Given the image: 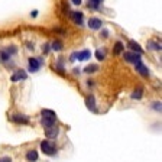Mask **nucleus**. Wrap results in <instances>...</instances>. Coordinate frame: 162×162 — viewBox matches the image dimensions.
I'll return each mask as SVG.
<instances>
[{
    "mask_svg": "<svg viewBox=\"0 0 162 162\" xmlns=\"http://www.w3.org/2000/svg\"><path fill=\"white\" fill-rule=\"evenodd\" d=\"M42 51L45 52V54H48V52H49V45H48V44H45V45H44V48H42Z\"/></svg>",
    "mask_w": 162,
    "mask_h": 162,
    "instance_id": "nucleus-26",
    "label": "nucleus"
},
{
    "mask_svg": "<svg viewBox=\"0 0 162 162\" xmlns=\"http://www.w3.org/2000/svg\"><path fill=\"white\" fill-rule=\"evenodd\" d=\"M45 135H46V137H49V139L57 137V135H58V127H57V124H52L49 127H45Z\"/></svg>",
    "mask_w": 162,
    "mask_h": 162,
    "instance_id": "nucleus-8",
    "label": "nucleus"
},
{
    "mask_svg": "<svg viewBox=\"0 0 162 162\" xmlns=\"http://www.w3.org/2000/svg\"><path fill=\"white\" fill-rule=\"evenodd\" d=\"M154 109H155L156 111H161V101H159V103H154Z\"/></svg>",
    "mask_w": 162,
    "mask_h": 162,
    "instance_id": "nucleus-25",
    "label": "nucleus"
},
{
    "mask_svg": "<svg viewBox=\"0 0 162 162\" xmlns=\"http://www.w3.org/2000/svg\"><path fill=\"white\" fill-rule=\"evenodd\" d=\"M6 51L12 55V54H16V52H18V49H16V46H10V48H6Z\"/></svg>",
    "mask_w": 162,
    "mask_h": 162,
    "instance_id": "nucleus-23",
    "label": "nucleus"
},
{
    "mask_svg": "<svg viewBox=\"0 0 162 162\" xmlns=\"http://www.w3.org/2000/svg\"><path fill=\"white\" fill-rule=\"evenodd\" d=\"M123 49H124L123 44H122V42H116V45H114V54L119 55V54H122V52H123Z\"/></svg>",
    "mask_w": 162,
    "mask_h": 162,
    "instance_id": "nucleus-21",
    "label": "nucleus"
},
{
    "mask_svg": "<svg viewBox=\"0 0 162 162\" xmlns=\"http://www.w3.org/2000/svg\"><path fill=\"white\" fill-rule=\"evenodd\" d=\"M96 57H97L98 61H103V59L106 58V54H104V51H101V49H98V51L96 52Z\"/></svg>",
    "mask_w": 162,
    "mask_h": 162,
    "instance_id": "nucleus-22",
    "label": "nucleus"
},
{
    "mask_svg": "<svg viewBox=\"0 0 162 162\" xmlns=\"http://www.w3.org/2000/svg\"><path fill=\"white\" fill-rule=\"evenodd\" d=\"M88 28L93 29V31H97V29H101L103 28V22L97 18H90L88 19Z\"/></svg>",
    "mask_w": 162,
    "mask_h": 162,
    "instance_id": "nucleus-5",
    "label": "nucleus"
},
{
    "mask_svg": "<svg viewBox=\"0 0 162 162\" xmlns=\"http://www.w3.org/2000/svg\"><path fill=\"white\" fill-rule=\"evenodd\" d=\"M85 106H87V109H88V110L97 113V107H96V98H94V96H87V97H85Z\"/></svg>",
    "mask_w": 162,
    "mask_h": 162,
    "instance_id": "nucleus-6",
    "label": "nucleus"
},
{
    "mask_svg": "<svg viewBox=\"0 0 162 162\" xmlns=\"http://www.w3.org/2000/svg\"><path fill=\"white\" fill-rule=\"evenodd\" d=\"M97 70H98V65H96V64H90V65H87V67H85L84 71L87 72V74H93V72H96Z\"/></svg>",
    "mask_w": 162,
    "mask_h": 162,
    "instance_id": "nucleus-18",
    "label": "nucleus"
},
{
    "mask_svg": "<svg viewBox=\"0 0 162 162\" xmlns=\"http://www.w3.org/2000/svg\"><path fill=\"white\" fill-rule=\"evenodd\" d=\"M124 61L132 62V64H136L139 61H142V54H137V52H124Z\"/></svg>",
    "mask_w": 162,
    "mask_h": 162,
    "instance_id": "nucleus-3",
    "label": "nucleus"
},
{
    "mask_svg": "<svg viewBox=\"0 0 162 162\" xmlns=\"http://www.w3.org/2000/svg\"><path fill=\"white\" fill-rule=\"evenodd\" d=\"M51 48L54 51H61V49H62V42H61V41H54Z\"/></svg>",
    "mask_w": 162,
    "mask_h": 162,
    "instance_id": "nucleus-20",
    "label": "nucleus"
},
{
    "mask_svg": "<svg viewBox=\"0 0 162 162\" xmlns=\"http://www.w3.org/2000/svg\"><path fill=\"white\" fill-rule=\"evenodd\" d=\"M72 5H77V6H80L81 5V0H71Z\"/></svg>",
    "mask_w": 162,
    "mask_h": 162,
    "instance_id": "nucleus-28",
    "label": "nucleus"
},
{
    "mask_svg": "<svg viewBox=\"0 0 162 162\" xmlns=\"http://www.w3.org/2000/svg\"><path fill=\"white\" fill-rule=\"evenodd\" d=\"M90 57H91V52L88 49L77 52V59H80V61H87V59H90Z\"/></svg>",
    "mask_w": 162,
    "mask_h": 162,
    "instance_id": "nucleus-12",
    "label": "nucleus"
},
{
    "mask_svg": "<svg viewBox=\"0 0 162 162\" xmlns=\"http://www.w3.org/2000/svg\"><path fill=\"white\" fill-rule=\"evenodd\" d=\"M12 120L15 123H20V124H29V117L25 114H13Z\"/></svg>",
    "mask_w": 162,
    "mask_h": 162,
    "instance_id": "nucleus-9",
    "label": "nucleus"
},
{
    "mask_svg": "<svg viewBox=\"0 0 162 162\" xmlns=\"http://www.w3.org/2000/svg\"><path fill=\"white\" fill-rule=\"evenodd\" d=\"M42 65V59L41 58H29V71L36 72Z\"/></svg>",
    "mask_w": 162,
    "mask_h": 162,
    "instance_id": "nucleus-4",
    "label": "nucleus"
},
{
    "mask_svg": "<svg viewBox=\"0 0 162 162\" xmlns=\"http://www.w3.org/2000/svg\"><path fill=\"white\" fill-rule=\"evenodd\" d=\"M28 78V74H26L23 70H18L16 74H13L12 75V81L13 83H16V81H19V80H26Z\"/></svg>",
    "mask_w": 162,
    "mask_h": 162,
    "instance_id": "nucleus-10",
    "label": "nucleus"
},
{
    "mask_svg": "<svg viewBox=\"0 0 162 162\" xmlns=\"http://www.w3.org/2000/svg\"><path fill=\"white\" fill-rule=\"evenodd\" d=\"M31 16H32V18H36V16H38V10H33V12L31 13Z\"/></svg>",
    "mask_w": 162,
    "mask_h": 162,
    "instance_id": "nucleus-29",
    "label": "nucleus"
},
{
    "mask_svg": "<svg viewBox=\"0 0 162 162\" xmlns=\"http://www.w3.org/2000/svg\"><path fill=\"white\" fill-rule=\"evenodd\" d=\"M101 3H103V0H88V7L98 9V7L101 6Z\"/></svg>",
    "mask_w": 162,
    "mask_h": 162,
    "instance_id": "nucleus-16",
    "label": "nucleus"
},
{
    "mask_svg": "<svg viewBox=\"0 0 162 162\" xmlns=\"http://www.w3.org/2000/svg\"><path fill=\"white\" fill-rule=\"evenodd\" d=\"M103 36H104V38H107V36H109V31H106V29H104V31H103Z\"/></svg>",
    "mask_w": 162,
    "mask_h": 162,
    "instance_id": "nucleus-30",
    "label": "nucleus"
},
{
    "mask_svg": "<svg viewBox=\"0 0 162 162\" xmlns=\"http://www.w3.org/2000/svg\"><path fill=\"white\" fill-rule=\"evenodd\" d=\"M127 46H129L130 49L133 52H137V54H143V49L141 48V45L137 44V42H135V41H129L127 42Z\"/></svg>",
    "mask_w": 162,
    "mask_h": 162,
    "instance_id": "nucleus-11",
    "label": "nucleus"
},
{
    "mask_svg": "<svg viewBox=\"0 0 162 162\" xmlns=\"http://www.w3.org/2000/svg\"><path fill=\"white\" fill-rule=\"evenodd\" d=\"M148 48L154 49V51H161V44H156L154 41H149V42H148Z\"/></svg>",
    "mask_w": 162,
    "mask_h": 162,
    "instance_id": "nucleus-19",
    "label": "nucleus"
},
{
    "mask_svg": "<svg viewBox=\"0 0 162 162\" xmlns=\"http://www.w3.org/2000/svg\"><path fill=\"white\" fill-rule=\"evenodd\" d=\"M9 59H10V54H9L6 49H5V51H0V61H2V62H7Z\"/></svg>",
    "mask_w": 162,
    "mask_h": 162,
    "instance_id": "nucleus-17",
    "label": "nucleus"
},
{
    "mask_svg": "<svg viewBox=\"0 0 162 162\" xmlns=\"http://www.w3.org/2000/svg\"><path fill=\"white\" fill-rule=\"evenodd\" d=\"M70 59H71L72 62H74V61L77 59V52H72V54H71V57H70Z\"/></svg>",
    "mask_w": 162,
    "mask_h": 162,
    "instance_id": "nucleus-27",
    "label": "nucleus"
},
{
    "mask_svg": "<svg viewBox=\"0 0 162 162\" xmlns=\"http://www.w3.org/2000/svg\"><path fill=\"white\" fill-rule=\"evenodd\" d=\"M26 159L29 162H36L38 161V152L36 150H28V154H26Z\"/></svg>",
    "mask_w": 162,
    "mask_h": 162,
    "instance_id": "nucleus-13",
    "label": "nucleus"
},
{
    "mask_svg": "<svg viewBox=\"0 0 162 162\" xmlns=\"http://www.w3.org/2000/svg\"><path fill=\"white\" fill-rule=\"evenodd\" d=\"M0 162H12V159H10L9 156H2V158H0Z\"/></svg>",
    "mask_w": 162,
    "mask_h": 162,
    "instance_id": "nucleus-24",
    "label": "nucleus"
},
{
    "mask_svg": "<svg viewBox=\"0 0 162 162\" xmlns=\"http://www.w3.org/2000/svg\"><path fill=\"white\" fill-rule=\"evenodd\" d=\"M41 114H42L41 123H42L44 127H49V126H52V124H55V122H57V114H55V111L44 109V110L41 111Z\"/></svg>",
    "mask_w": 162,
    "mask_h": 162,
    "instance_id": "nucleus-1",
    "label": "nucleus"
},
{
    "mask_svg": "<svg viewBox=\"0 0 162 162\" xmlns=\"http://www.w3.org/2000/svg\"><path fill=\"white\" fill-rule=\"evenodd\" d=\"M136 71L141 74V75H143V77H148L149 75V70H148V67L143 64L142 61H139V62H136Z\"/></svg>",
    "mask_w": 162,
    "mask_h": 162,
    "instance_id": "nucleus-7",
    "label": "nucleus"
},
{
    "mask_svg": "<svg viewBox=\"0 0 162 162\" xmlns=\"http://www.w3.org/2000/svg\"><path fill=\"white\" fill-rule=\"evenodd\" d=\"M41 149H42V152H44L45 155H49V156H54L57 154V148H55L49 141H42V142H41Z\"/></svg>",
    "mask_w": 162,
    "mask_h": 162,
    "instance_id": "nucleus-2",
    "label": "nucleus"
},
{
    "mask_svg": "<svg viewBox=\"0 0 162 162\" xmlns=\"http://www.w3.org/2000/svg\"><path fill=\"white\" fill-rule=\"evenodd\" d=\"M142 96H143V88L142 87H137L136 90L132 93V98H133V100H139V98H142Z\"/></svg>",
    "mask_w": 162,
    "mask_h": 162,
    "instance_id": "nucleus-15",
    "label": "nucleus"
},
{
    "mask_svg": "<svg viewBox=\"0 0 162 162\" xmlns=\"http://www.w3.org/2000/svg\"><path fill=\"white\" fill-rule=\"evenodd\" d=\"M72 20L77 23V25H83V13L81 12H72Z\"/></svg>",
    "mask_w": 162,
    "mask_h": 162,
    "instance_id": "nucleus-14",
    "label": "nucleus"
}]
</instances>
